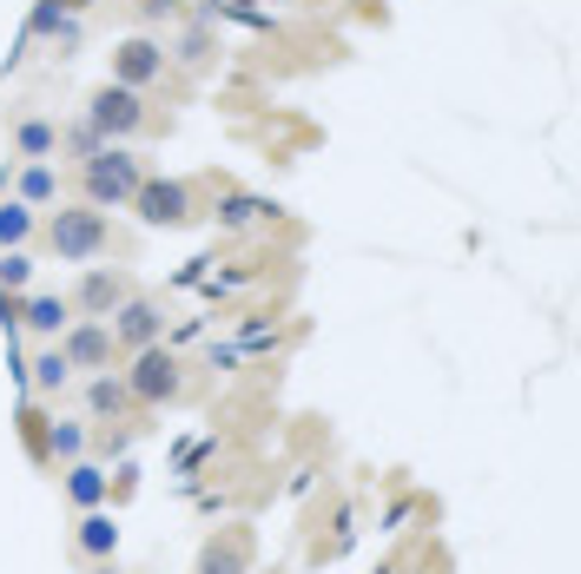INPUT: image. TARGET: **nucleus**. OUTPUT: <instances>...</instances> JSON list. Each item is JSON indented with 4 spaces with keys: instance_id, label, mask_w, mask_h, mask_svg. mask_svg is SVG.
Segmentation results:
<instances>
[{
    "instance_id": "9b49d317",
    "label": "nucleus",
    "mask_w": 581,
    "mask_h": 574,
    "mask_svg": "<svg viewBox=\"0 0 581 574\" xmlns=\"http://www.w3.org/2000/svg\"><path fill=\"white\" fill-rule=\"evenodd\" d=\"M60 489H66L73 509H106V502H112V469L93 463V456H79V463L60 469Z\"/></svg>"
},
{
    "instance_id": "7ed1b4c3",
    "label": "nucleus",
    "mask_w": 581,
    "mask_h": 574,
    "mask_svg": "<svg viewBox=\"0 0 581 574\" xmlns=\"http://www.w3.org/2000/svg\"><path fill=\"white\" fill-rule=\"evenodd\" d=\"M126 390H132V403H139V410H165V403H179V397H185V364L172 357V344H165V337H159V344H146V350H132Z\"/></svg>"
},
{
    "instance_id": "4be33fe9",
    "label": "nucleus",
    "mask_w": 581,
    "mask_h": 574,
    "mask_svg": "<svg viewBox=\"0 0 581 574\" xmlns=\"http://www.w3.org/2000/svg\"><path fill=\"white\" fill-rule=\"evenodd\" d=\"M20 443H26V456H33V463L46 469V410H40L33 397L20 403Z\"/></svg>"
},
{
    "instance_id": "f03ea898",
    "label": "nucleus",
    "mask_w": 581,
    "mask_h": 574,
    "mask_svg": "<svg viewBox=\"0 0 581 574\" xmlns=\"http://www.w3.org/2000/svg\"><path fill=\"white\" fill-rule=\"evenodd\" d=\"M46 245H53V258L60 264H93V258H106L112 251V218L99 212V205H60L53 218H46Z\"/></svg>"
},
{
    "instance_id": "aec40b11",
    "label": "nucleus",
    "mask_w": 581,
    "mask_h": 574,
    "mask_svg": "<svg viewBox=\"0 0 581 574\" xmlns=\"http://www.w3.org/2000/svg\"><path fill=\"white\" fill-rule=\"evenodd\" d=\"M13 145H20L26 159H53V152H60V126H53V119H20V126H13Z\"/></svg>"
},
{
    "instance_id": "bb28decb",
    "label": "nucleus",
    "mask_w": 581,
    "mask_h": 574,
    "mask_svg": "<svg viewBox=\"0 0 581 574\" xmlns=\"http://www.w3.org/2000/svg\"><path fill=\"white\" fill-rule=\"evenodd\" d=\"M410 509H417L410 496H404V502H390V516H384V529H404V522H410Z\"/></svg>"
},
{
    "instance_id": "f257e3e1",
    "label": "nucleus",
    "mask_w": 581,
    "mask_h": 574,
    "mask_svg": "<svg viewBox=\"0 0 581 574\" xmlns=\"http://www.w3.org/2000/svg\"><path fill=\"white\" fill-rule=\"evenodd\" d=\"M139 178H146V159H139V152H126V145H99L93 159H79V198H86V205H99V212L132 205Z\"/></svg>"
},
{
    "instance_id": "20e7f679",
    "label": "nucleus",
    "mask_w": 581,
    "mask_h": 574,
    "mask_svg": "<svg viewBox=\"0 0 581 574\" xmlns=\"http://www.w3.org/2000/svg\"><path fill=\"white\" fill-rule=\"evenodd\" d=\"M132 218L146 225V231H179V225H192L198 218V198H192V185L185 178H139V192H132Z\"/></svg>"
},
{
    "instance_id": "dca6fc26",
    "label": "nucleus",
    "mask_w": 581,
    "mask_h": 574,
    "mask_svg": "<svg viewBox=\"0 0 581 574\" xmlns=\"http://www.w3.org/2000/svg\"><path fill=\"white\" fill-rule=\"evenodd\" d=\"M73 383V364H66V350L60 344H46L33 364H26V397H60Z\"/></svg>"
},
{
    "instance_id": "a211bd4d",
    "label": "nucleus",
    "mask_w": 581,
    "mask_h": 574,
    "mask_svg": "<svg viewBox=\"0 0 581 574\" xmlns=\"http://www.w3.org/2000/svg\"><path fill=\"white\" fill-rule=\"evenodd\" d=\"M20 205H60V172L46 159H26L20 172Z\"/></svg>"
},
{
    "instance_id": "f8f14e48",
    "label": "nucleus",
    "mask_w": 581,
    "mask_h": 574,
    "mask_svg": "<svg viewBox=\"0 0 581 574\" xmlns=\"http://www.w3.org/2000/svg\"><path fill=\"white\" fill-rule=\"evenodd\" d=\"M278 212H284L278 198H265V192H238V185H225V192H218V205H212V218H218L225 231L265 225V218H278Z\"/></svg>"
},
{
    "instance_id": "423d86ee",
    "label": "nucleus",
    "mask_w": 581,
    "mask_h": 574,
    "mask_svg": "<svg viewBox=\"0 0 581 574\" xmlns=\"http://www.w3.org/2000/svg\"><path fill=\"white\" fill-rule=\"evenodd\" d=\"M258 568V529L251 522H225L218 535H205L192 574H251Z\"/></svg>"
},
{
    "instance_id": "5701e85b",
    "label": "nucleus",
    "mask_w": 581,
    "mask_h": 574,
    "mask_svg": "<svg viewBox=\"0 0 581 574\" xmlns=\"http://www.w3.org/2000/svg\"><path fill=\"white\" fill-rule=\"evenodd\" d=\"M33 284V258L26 251H0V291H26Z\"/></svg>"
},
{
    "instance_id": "b1692460",
    "label": "nucleus",
    "mask_w": 581,
    "mask_h": 574,
    "mask_svg": "<svg viewBox=\"0 0 581 574\" xmlns=\"http://www.w3.org/2000/svg\"><path fill=\"white\" fill-rule=\"evenodd\" d=\"M60 145H66V152H73V159H93V152H99V145H106V139H99V132H93V126H86V119H79V126H66V132H60Z\"/></svg>"
},
{
    "instance_id": "0eeeda50",
    "label": "nucleus",
    "mask_w": 581,
    "mask_h": 574,
    "mask_svg": "<svg viewBox=\"0 0 581 574\" xmlns=\"http://www.w3.org/2000/svg\"><path fill=\"white\" fill-rule=\"evenodd\" d=\"M159 79H165V40H152V33H126V40L112 46V86L146 93V86H159Z\"/></svg>"
},
{
    "instance_id": "4468645a",
    "label": "nucleus",
    "mask_w": 581,
    "mask_h": 574,
    "mask_svg": "<svg viewBox=\"0 0 581 574\" xmlns=\"http://www.w3.org/2000/svg\"><path fill=\"white\" fill-rule=\"evenodd\" d=\"M93 450V430L73 423V416H46V469H66Z\"/></svg>"
},
{
    "instance_id": "2eb2a0df",
    "label": "nucleus",
    "mask_w": 581,
    "mask_h": 574,
    "mask_svg": "<svg viewBox=\"0 0 581 574\" xmlns=\"http://www.w3.org/2000/svg\"><path fill=\"white\" fill-rule=\"evenodd\" d=\"M73 542H79V555H86V562H112V555H119V522H112L106 509H79Z\"/></svg>"
},
{
    "instance_id": "9d476101",
    "label": "nucleus",
    "mask_w": 581,
    "mask_h": 574,
    "mask_svg": "<svg viewBox=\"0 0 581 574\" xmlns=\"http://www.w3.org/2000/svg\"><path fill=\"white\" fill-rule=\"evenodd\" d=\"M60 350H66L73 370H112V331H106V317L66 324V331H60Z\"/></svg>"
},
{
    "instance_id": "6ab92c4d",
    "label": "nucleus",
    "mask_w": 581,
    "mask_h": 574,
    "mask_svg": "<svg viewBox=\"0 0 581 574\" xmlns=\"http://www.w3.org/2000/svg\"><path fill=\"white\" fill-rule=\"evenodd\" d=\"M218 53V40H212V20H192L185 33H179V46L165 53V59H179V66H205Z\"/></svg>"
},
{
    "instance_id": "a878e982",
    "label": "nucleus",
    "mask_w": 581,
    "mask_h": 574,
    "mask_svg": "<svg viewBox=\"0 0 581 574\" xmlns=\"http://www.w3.org/2000/svg\"><path fill=\"white\" fill-rule=\"evenodd\" d=\"M93 450H99V456H126V450H132V430H112V423H106V430L93 436Z\"/></svg>"
},
{
    "instance_id": "c85d7f7f",
    "label": "nucleus",
    "mask_w": 581,
    "mask_h": 574,
    "mask_svg": "<svg viewBox=\"0 0 581 574\" xmlns=\"http://www.w3.org/2000/svg\"><path fill=\"white\" fill-rule=\"evenodd\" d=\"M377 574H404V568H397V562H384V568H377Z\"/></svg>"
},
{
    "instance_id": "393cba45",
    "label": "nucleus",
    "mask_w": 581,
    "mask_h": 574,
    "mask_svg": "<svg viewBox=\"0 0 581 574\" xmlns=\"http://www.w3.org/2000/svg\"><path fill=\"white\" fill-rule=\"evenodd\" d=\"M132 13H139V26H159V20H179L185 0H132Z\"/></svg>"
},
{
    "instance_id": "412c9836",
    "label": "nucleus",
    "mask_w": 581,
    "mask_h": 574,
    "mask_svg": "<svg viewBox=\"0 0 581 574\" xmlns=\"http://www.w3.org/2000/svg\"><path fill=\"white\" fill-rule=\"evenodd\" d=\"M26 238H33V205L7 198V205H0V251H20Z\"/></svg>"
},
{
    "instance_id": "1a4fd4ad",
    "label": "nucleus",
    "mask_w": 581,
    "mask_h": 574,
    "mask_svg": "<svg viewBox=\"0 0 581 574\" xmlns=\"http://www.w3.org/2000/svg\"><path fill=\"white\" fill-rule=\"evenodd\" d=\"M126 297H132L126 271H106V264H93V271H86V278L73 284V297H66V304H73L79 317H112V311H119Z\"/></svg>"
},
{
    "instance_id": "6e6552de",
    "label": "nucleus",
    "mask_w": 581,
    "mask_h": 574,
    "mask_svg": "<svg viewBox=\"0 0 581 574\" xmlns=\"http://www.w3.org/2000/svg\"><path fill=\"white\" fill-rule=\"evenodd\" d=\"M106 331H112V350H146V344H159L165 337V311L152 304V297H126L112 317H106Z\"/></svg>"
},
{
    "instance_id": "cd10ccee",
    "label": "nucleus",
    "mask_w": 581,
    "mask_h": 574,
    "mask_svg": "<svg viewBox=\"0 0 581 574\" xmlns=\"http://www.w3.org/2000/svg\"><path fill=\"white\" fill-rule=\"evenodd\" d=\"M60 7H66V13H86V7H93V0H60Z\"/></svg>"
},
{
    "instance_id": "39448f33",
    "label": "nucleus",
    "mask_w": 581,
    "mask_h": 574,
    "mask_svg": "<svg viewBox=\"0 0 581 574\" xmlns=\"http://www.w3.org/2000/svg\"><path fill=\"white\" fill-rule=\"evenodd\" d=\"M86 126L106 139V145H119V139H132V132H146L152 126V112H146V93H132V86H99L93 99H86Z\"/></svg>"
},
{
    "instance_id": "ddd939ff",
    "label": "nucleus",
    "mask_w": 581,
    "mask_h": 574,
    "mask_svg": "<svg viewBox=\"0 0 581 574\" xmlns=\"http://www.w3.org/2000/svg\"><path fill=\"white\" fill-rule=\"evenodd\" d=\"M139 403H132V390H126V377H112V370H93V383H86V416L93 423H126Z\"/></svg>"
},
{
    "instance_id": "f3484780",
    "label": "nucleus",
    "mask_w": 581,
    "mask_h": 574,
    "mask_svg": "<svg viewBox=\"0 0 581 574\" xmlns=\"http://www.w3.org/2000/svg\"><path fill=\"white\" fill-rule=\"evenodd\" d=\"M73 324V304L66 297H20V331H33V337H60Z\"/></svg>"
}]
</instances>
